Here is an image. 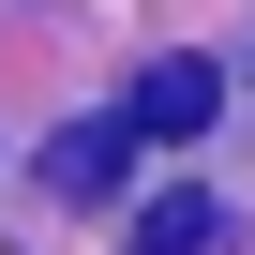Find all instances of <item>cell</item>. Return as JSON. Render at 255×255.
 <instances>
[{"instance_id": "1", "label": "cell", "mask_w": 255, "mask_h": 255, "mask_svg": "<svg viewBox=\"0 0 255 255\" xmlns=\"http://www.w3.org/2000/svg\"><path fill=\"white\" fill-rule=\"evenodd\" d=\"M210 105H225L210 60H150V75H135V135H150V150H165V135H210Z\"/></svg>"}, {"instance_id": "2", "label": "cell", "mask_w": 255, "mask_h": 255, "mask_svg": "<svg viewBox=\"0 0 255 255\" xmlns=\"http://www.w3.org/2000/svg\"><path fill=\"white\" fill-rule=\"evenodd\" d=\"M120 150H135V120H75V135L45 150V180H60V195H105V180H120Z\"/></svg>"}, {"instance_id": "3", "label": "cell", "mask_w": 255, "mask_h": 255, "mask_svg": "<svg viewBox=\"0 0 255 255\" xmlns=\"http://www.w3.org/2000/svg\"><path fill=\"white\" fill-rule=\"evenodd\" d=\"M210 240H225L210 195H150V210H135V255H210Z\"/></svg>"}]
</instances>
